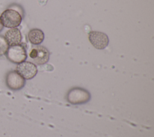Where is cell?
Masks as SVG:
<instances>
[{
  "mask_svg": "<svg viewBox=\"0 0 154 137\" xmlns=\"http://www.w3.org/2000/svg\"><path fill=\"white\" fill-rule=\"evenodd\" d=\"M0 20L4 27L13 28H17L20 25L22 17L17 10L7 8L1 14Z\"/></svg>",
  "mask_w": 154,
  "mask_h": 137,
  "instance_id": "obj_1",
  "label": "cell"
},
{
  "mask_svg": "<svg viewBox=\"0 0 154 137\" xmlns=\"http://www.w3.org/2000/svg\"><path fill=\"white\" fill-rule=\"evenodd\" d=\"M5 55L10 62L17 64L25 61L27 58L26 49L20 44L9 46Z\"/></svg>",
  "mask_w": 154,
  "mask_h": 137,
  "instance_id": "obj_2",
  "label": "cell"
},
{
  "mask_svg": "<svg viewBox=\"0 0 154 137\" xmlns=\"http://www.w3.org/2000/svg\"><path fill=\"white\" fill-rule=\"evenodd\" d=\"M90 99V93L81 88H73L69 90L67 95V101L72 105H79L87 102Z\"/></svg>",
  "mask_w": 154,
  "mask_h": 137,
  "instance_id": "obj_3",
  "label": "cell"
},
{
  "mask_svg": "<svg viewBox=\"0 0 154 137\" xmlns=\"http://www.w3.org/2000/svg\"><path fill=\"white\" fill-rule=\"evenodd\" d=\"M29 56L34 64L43 65L46 64L49 59V52L43 46L36 45L31 50Z\"/></svg>",
  "mask_w": 154,
  "mask_h": 137,
  "instance_id": "obj_4",
  "label": "cell"
},
{
  "mask_svg": "<svg viewBox=\"0 0 154 137\" xmlns=\"http://www.w3.org/2000/svg\"><path fill=\"white\" fill-rule=\"evenodd\" d=\"M5 84L7 87L11 90H19L24 87L25 79L16 70H11L6 75Z\"/></svg>",
  "mask_w": 154,
  "mask_h": 137,
  "instance_id": "obj_5",
  "label": "cell"
},
{
  "mask_svg": "<svg viewBox=\"0 0 154 137\" xmlns=\"http://www.w3.org/2000/svg\"><path fill=\"white\" fill-rule=\"evenodd\" d=\"M16 71L25 79H32L37 73V68L35 64L30 61H23L17 64Z\"/></svg>",
  "mask_w": 154,
  "mask_h": 137,
  "instance_id": "obj_6",
  "label": "cell"
},
{
  "mask_svg": "<svg viewBox=\"0 0 154 137\" xmlns=\"http://www.w3.org/2000/svg\"><path fill=\"white\" fill-rule=\"evenodd\" d=\"M88 40L90 43L97 49H105L109 43L108 35L100 31H90L88 34Z\"/></svg>",
  "mask_w": 154,
  "mask_h": 137,
  "instance_id": "obj_7",
  "label": "cell"
},
{
  "mask_svg": "<svg viewBox=\"0 0 154 137\" xmlns=\"http://www.w3.org/2000/svg\"><path fill=\"white\" fill-rule=\"evenodd\" d=\"M4 38H5L8 46H11L20 44L22 36L20 31L18 28H10L5 32Z\"/></svg>",
  "mask_w": 154,
  "mask_h": 137,
  "instance_id": "obj_8",
  "label": "cell"
},
{
  "mask_svg": "<svg viewBox=\"0 0 154 137\" xmlns=\"http://www.w3.org/2000/svg\"><path fill=\"white\" fill-rule=\"evenodd\" d=\"M44 38L43 32L38 28L31 29L28 33V40L34 45H39L43 42Z\"/></svg>",
  "mask_w": 154,
  "mask_h": 137,
  "instance_id": "obj_9",
  "label": "cell"
},
{
  "mask_svg": "<svg viewBox=\"0 0 154 137\" xmlns=\"http://www.w3.org/2000/svg\"><path fill=\"white\" fill-rule=\"evenodd\" d=\"M8 44L2 35H0V56L5 55L8 49Z\"/></svg>",
  "mask_w": 154,
  "mask_h": 137,
  "instance_id": "obj_10",
  "label": "cell"
},
{
  "mask_svg": "<svg viewBox=\"0 0 154 137\" xmlns=\"http://www.w3.org/2000/svg\"><path fill=\"white\" fill-rule=\"evenodd\" d=\"M3 28H4V26H3V25L1 22V20H0V32L3 29Z\"/></svg>",
  "mask_w": 154,
  "mask_h": 137,
  "instance_id": "obj_11",
  "label": "cell"
}]
</instances>
